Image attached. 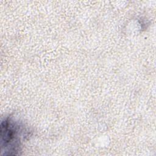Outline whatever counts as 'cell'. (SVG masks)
Masks as SVG:
<instances>
[{"label": "cell", "instance_id": "6da1fadb", "mask_svg": "<svg viewBox=\"0 0 156 156\" xmlns=\"http://www.w3.org/2000/svg\"><path fill=\"white\" fill-rule=\"evenodd\" d=\"M26 129L12 119L7 118L2 121L1 124L2 152L5 155H16L26 136Z\"/></svg>", "mask_w": 156, "mask_h": 156}]
</instances>
